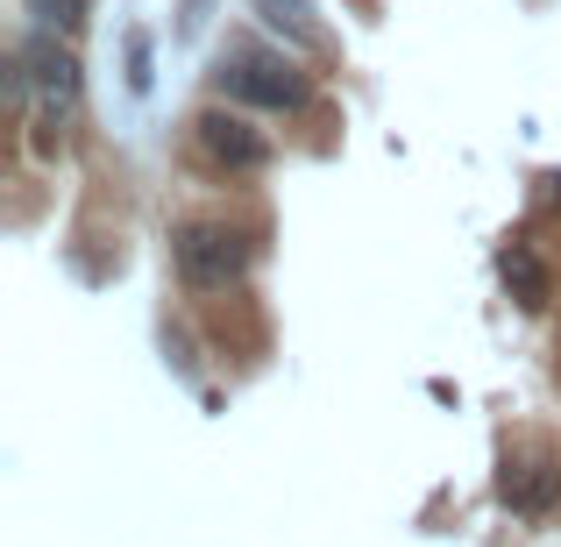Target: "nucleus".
I'll use <instances>...</instances> for the list:
<instances>
[{
    "mask_svg": "<svg viewBox=\"0 0 561 547\" xmlns=\"http://www.w3.org/2000/svg\"><path fill=\"white\" fill-rule=\"evenodd\" d=\"M206 8H214V0H185V8H179V36H199V29H206Z\"/></svg>",
    "mask_w": 561,
    "mask_h": 547,
    "instance_id": "9d476101",
    "label": "nucleus"
},
{
    "mask_svg": "<svg viewBox=\"0 0 561 547\" xmlns=\"http://www.w3.org/2000/svg\"><path fill=\"white\" fill-rule=\"evenodd\" d=\"M28 14L43 29H71V22H85V0H28Z\"/></svg>",
    "mask_w": 561,
    "mask_h": 547,
    "instance_id": "6e6552de",
    "label": "nucleus"
},
{
    "mask_svg": "<svg viewBox=\"0 0 561 547\" xmlns=\"http://www.w3.org/2000/svg\"><path fill=\"white\" fill-rule=\"evenodd\" d=\"M171 263L192 292H228L249 271V235L220 228V220H192V228L171 235Z\"/></svg>",
    "mask_w": 561,
    "mask_h": 547,
    "instance_id": "f257e3e1",
    "label": "nucleus"
},
{
    "mask_svg": "<svg viewBox=\"0 0 561 547\" xmlns=\"http://www.w3.org/2000/svg\"><path fill=\"white\" fill-rule=\"evenodd\" d=\"M22 65H28V79H36L50 100H65V107L79 100V57L57 50L50 36H28V43H22Z\"/></svg>",
    "mask_w": 561,
    "mask_h": 547,
    "instance_id": "39448f33",
    "label": "nucleus"
},
{
    "mask_svg": "<svg viewBox=\"0 0 561 547\" xmlns=\"http://www.w3.org/2000/svg\"><path fill=\"white\" fill-rule=\"evenodd\" d=\"M497 277H505V292L526 306V314H540V306L554 299V277H548V263H540L526 242H512L505 257H497Z\"/></svg>",
    "mask_w": 561,
    "mask_h": 547,
    "instance_id": "423d86ee",
    "label": "nucleus"
},
{
    "mask_svg": "<svg viewBox=\"0 0 561 547\" xmlns=\"http://www.w3.org/2000/svg\"><path fill=\"white\" fill-rule=\"evenodd\" d=\"M192 136H199V150L214 157L220 171H263L271 164V136L249 128L242 114H228V107H206L199 122H192Z\"/></svg>",
    "mask_w": 561,
    "mask_h": 547,
    "instance_id": "7ed1b4c3",
    "label": "nucleus"
},
{
    "mask_svg": "<svg viewBox=\"0 0 561 547\" xmlns=\"http://www.w3.org/2000/svg\"><path fill=\"white\" fill-rule=\"evenodd\" d=\"M256 14H263V22H271V29H277L285 43H299V50H320V43H328V36H320V22H313V8H306V0H256Z\"/></svg>",
    "mask_w": 561,
    "mask_h": 547,
    "instance_id": "0eeeda50",
    "label": "nucleus"
},
{
    "mask_svg": "<svg viewBox=\"0 0 561 547\" xmlns=\"http://www.w3.org/2000/svg\"><path fill=\"white\" fill-rule=\"evenodd\" d=\"M497 498H505L512 512H526V520H540V512H554V498H561V469L554 463H505Z\"/></svg>",
    "mask_w": 561,
    "mask_h": 547,
    "instance_id": "20e7f679",
    "label": "nucleus"
},
{
    "mask_svg": "<svg viewBox=\"0 0 561 547\" xmlns=\"http://www.w3.org/2000/svg\"><path fill=\"white\" fill-rule=\"evenodd\" d=\"M220 86H228V100H242V107H271V114L306 107V79L285 65V57H256V50H242L234 65H220Z\"/></svg>",
    "mask_w": 561,
    "mask_h": 547,
    "instance_id": "f03ea898",
    "label": "nucleus"
},
{
    "mask_svg": "<svg viewBox=\"0 0 561 547\" xmlns=\"http://www.w3.org/2000/svg\"><path fill=\"white\" fill-rule=\"evenodd\" d=\"M128 93H150V36H128Z\"/></svg>",
    "mask_w": 561,
    "mask_h": 547,
    "instance_id": "1a4fd4ad",
    "label": "nucleus"
}]
</instances>
